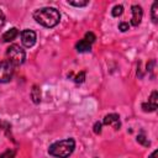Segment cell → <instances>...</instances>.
Wrapping results in <instances>:
<instances>
[{"label":"cell","mask_w":158,"mask_h":158,"mask_svg":"<svg viewBox=\"0 0 158 158\" xmlns=\"http://www.w3.org/2000/svg\"><path fill=\"white\" fill-rule=\"evenodd\" d=\"M33 19L40 25L48 27V28H52L59 23L60 14L56 7L47 6V7H42V9L36 10L33 12Z\"/></svg>","instance_id":"1"},{"label":"cell","mask_w":158,"mask_h":158,"mask_svg":"<svg viewBox=\"0 0 158 158\" xmlns=\"http://www.w3.org/2000/svg\"><path fill=\"white\" fill-rule=\"evenodd\" d=\"M75 148V141L73 138H67L52 143L48 148V153L56 158H68Z\"/></svg>","instance_id":"2"},{"label":"cell","mask_w":158,"mask_h":158,"mask_svg":"<svg viewBox=\"0 0 158 158\" xmlns=\"http://www.w3.org/2000/svg\"><path fill=\"white\" fill-rule=\"evenodd\" d=\"M6 60H9L14 67L21 65L26 59L25 51L19 44H11L6 51Z\"/></svg>","instance_id":"3"},{"label":"cell","mask_w":158,"mask_h":158,"mask_svg":"<svg viewBox=\"0 0 158 158\" xmlns=\"http://www.w3.org/2000/svg\"><path fill=\"white\" fill-rule=\"evenodd\" d=\"M15 67L9 60L0 62V83H9L14 77Z\"/></svg>","instance_id":"4"},{"label":"cell","mask_w":158,"mask_h":158,"mask_svg":"<svg viewBox=\"0 0 158 158\" xmlns=\"http://www.w3.org/2000/svg\"><path fill=\"white\" fill-rule=\"evenodd\" d=\"M36 40H37V37H36V32L35 31H32V30H23L21 32V42L27 48H31L36 43Z\"/></svg>","instance_id":"5"},{"label":"cell","mask_w":158,"mask_h":158,"mask_svg":"<svg viewBox=\"0 0 158 158\" xmlns=\"http://www.w3.org/2000/svg\"><path fill=\"white\" fill-rule=\"evenodd\" d=\"M157 106H158V93H157V90H154V91H152V94L148 99V102L142 104V109L146 112H152V111H156Z\"/></svg>","instance_id":"6"},{"label":"cell","mask_w":158,"mask_h":158,"mask_svg":"<svg viewBox=\"0 0 158 158\" xmlns=\"http://www.w3.org/2000/svg\"><path fill=\"white\" fill-rule=\"evenodd\" d=\"M131 11H132V17H131V25L132 26H138L142 21V17H143V10L139 5H132L131 7Z\"/></svg>","instance_id":"7"},{"label":"cell","mask_w":158,"mask_h":158,"mask_svg":"<svg viewBox=\"0 0 158 158\" xmlns=\"http://www.w3.org/2000/svg\"><path fill=\"white\" fill-rule=\"evenodd\" d=\"M104 125H110L112 126L115 130H118L120 126H121V122H120V116L117 114H109L104 117V121H102Z\"/></svg>","instance_id":"8"},{"label":"cell","mask_w":158,"mask_h":158,"mask_svg":"<svg viewBox=\"0 0 158 158\" xmlns=\"http://www.w3.org/2000/svg\"><path fill=\"white\" fill-rule=\"evenodd\" d=\"M17 36H19V30H17L16 27H12V28H10L9 31H6V32L2 35V41H4V42H11V41H14Z\"/></svg>","instance_id":"9"},{"label":"cell","mask_w":158,"mask_h":158,"mask_svg":"<svg viewBox=\"0 0 158 158\" xmlns=\"http://www.w3.org/2000/svg\"><path fill=\"white\" fill-rule=\"evenodd\" d=\"M75 48H77V51L80 52V53H83V52H89V51L91 49V44H90L88 41H85V40L83 38V40H80V41L75 44Z\"/></svg>","instance_id":"10"},{"label":"cell","mask_w":158,"mask_h":158,"mask_svg":"<svg viewBox=\"0 0 158 158\" xmlns=\"http://www.w3.org/2000/svg\"><path fill=\"white\" fill-rule=\"evenodd\" d=\"M31 99L35 104H40L41 102V89L37 85H33L31 89Z\"/></svg>","instance_id":"11"},{"label":"cell","mask_w":158,"mask_h":158,"mask_svg":"<svg viewBox=\"0 0 158 158\" xmlns=\"http://www.w3.org/2000/svg\"><path fill=\"white\" fill-rule=\"evenodd\" d=\"M153 23H158V2L154 1L152 5V14H151Z\"/></svg>","instance_id":"12"},{"label":"cell","mask_w":158,"mask_h":158,"mask_svg":"<svg viewBox=\"0 0 158 158\" xmlns=\"http://www.w3.org/2000/svg\"><path fill=\"white\" fill-rule=\"evenodd\" d=\"M122 12H123V6L122 5H115L114 9H112V11H111V14H112L114 17H117V16L122 15Z\"/></svg>","instance_id":"13"},{"label":"cell","mask_w":158,"mask_h":158,"mask_svg":"<svg viewBox=\"0 0 158 158\" xmlns=\"http://www.w3.org/2000/svg\"><path fill=\"white\" fill-rule=\"evenodd\" d=\"M15 156H16L15 149H6L0 154V158H15Z\"/></svg>","instance_id":"14"},{"label":"cell","mask_w":158,"mask_h":158,"mask_svg":"<svg viewBox=\"0 0 158 158\" xmlns=\"http://www.w3.org/2000/svg\"><path fill=\"white\" fill-rule=\"evenodd\" d=\"M68 4L72 6H77V7H84L89 4V1L88 0H85V1H68Z\"/></svg>","instance_id":"15"},{"label":"cell","mask_w":158,"mask_h":158,"mask_svg":"<svg viewBox=\"0 0 158 158\" xmlns=\"http://www.w3.org/2000/svg\"><path fill=\"white\" fill-rule=\"evenodd\" d=\"M137 142H139V143L143 144V146H149V141L146 138V136H144L143 133H141V135L137 136Z\"/></svg>","instance_id":"16"},{"label":"cell","mask_w":158,"mask_h":158,"mask_svg":"<svg viewBox=\"0 0 158 158\" xmlns=\"http://www.w3.org/2000/svg\"><path fill=\"white\" fill-rule=\"evenodd\" d=\"M84 40H85V41H88V42L91 44V43H93V42L96 40V37H95V35H94L93 32H86V33H85Z\"/></svg>","instance_id":"17"},{"label":"cell","mask_w":158,"mask_h":158,"mask_svg":"<svg viewBox=\"0 0 158 158\" xmlns=\"http://www.w3.org/2000/svg\"><path fill=\"white\" fill-rule=\"evenodd\" d=\"M84 79H85V72L83 70V72H80V73L74 78V81H75V83H83Z\"/></svg>","instance_id":"18"},{"label":"cell","mask_w":158,"mask_h":158,"mask_svg":"<svg viewBox=\"0 0 158 158\" xmlns=\"http://www.w3.org/2000/svg\"><path fill=\"white\" fill-rule=\"evenodd\" d=\"M128 28H130V25H128L127 22H120V23H118V30H120L121 32H126Z\"/></svg>","instance_id":"19"},{"label":"cell","mask_w":158,"mask_h":158,"mask_svg":"<svg viewBox=\"0 0 158 158\" xmlns=\"http://www.w3.org/2000/svg\"><path fill=\"white\" fill-rule=\"evenodd\" d=\"M94 132L96 135L101 133V122H95V125H94Z\"/></svg>","instance_id":"20"},{"label":"cell","mask_w":158,"mask_h":158,"mask_svg":"<svg viewBox=\"0 0 158 158\" xmlns=\"http://www.w3.org/2000/svg\"><path fill=\"white\" fill-rule=\"evenodd\" d=\"M4 23H5V15H4V12L0 10V27H1Z\"/></svg>","instance_id":"21"},{"label":"cell","mask_w":158,"mask_h":158,"mask_svg":"<svg viewBox=\"0 0 158 158\" xmlns=\"http://www.w3.org/2000/svg\"><path fill=\"white\" fill-rule=\"evenodd\" d=\"M157 153H158L157 151H153V152H152V154H151L148 158H157Z\"/></svg>","instance_id":"22"},{"label":"cell","mask_w":158,"mask_h":158,"mask_svg":"<svg viewBox=\"0 0 158 158\" xmlns=\"http://www.w3.org/2000/svg\"><path fill=\"white\" fill-rule=\"evenodd\" d=\"M0 130H1V126H0Z\"/></svg>","instance_id":"23"}]
</instances>
